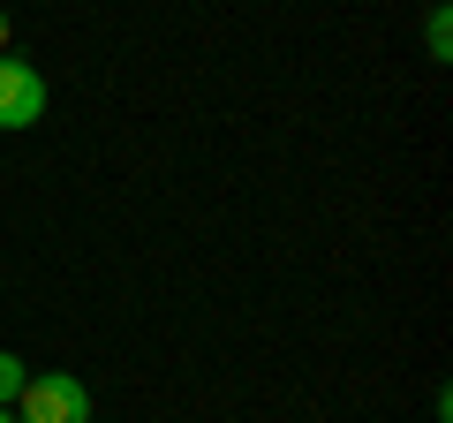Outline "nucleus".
Masks as SVG:
<instances>
[{"mask_svg":"<svg viewBox=\"0 0 453 423\" xmlns=\"http://www.w3.org/2000/svg\"><path fill=\"white\" fill-rule=\"evenodd\" d=\"M31 121H46V76L0 53V129H31Z\"/></svg>","mask_w":453,"mask_h":423,"instance_id":"nucleus-2","label":"nucleus"},{"mask_svg":"<svg viewBox=\"0 0 453 423\" xmlns=\"http://www.w3.org/2000/svg\"><path fill=\"white\" fill-rule=\"evenodd\" d=\"M0 423H16V416H8V408H0Z\"/></svg>","mask_w":453,"mask_h":423,"instance_id":"nucleus-6","label":"nucleus"},{"mask_svg":"<svg viewBox=\"0 0 453 423\" xmlns=\"http://www.w3.org/2000/svg\"><path fill=\"white\" fill-rule=\"evenodd\" d=\"M16 408H23L16 423H91V386L68 371H46V378H23Z\"/></svg>","mask_w":453,"mask_h":423,"instance_id":"nucleus-1","label":"nucleus"},{"mask_svg":"<svg viewBox=\"0 0 453 423\" xmlns=\"http://www.w3.org/2000/svg\"><path fill=\"white\" fill-rule=\"evenodd\" d=\"M23 378H31V371H23V356H8V348H0V408L23 393Z\"/></svg>","mask_w":453,"mask_h":423,"instance_id":"nucleus-4","label":"nucleus"},{"mask_svg":"<svg viewBox=\"0 0 453 423\" xmlns=\"http://www.w3.org/2000/svg\"><path fill=\"white\" fill-rule=\"evenodd\" d=\"M0 53H8V8H0Z\"/></svg>","mask_w":453,"mask_h":423,"instance_id":"nucleus-5","label":"nucleus"},{"mask_svg":"<svg viewBox=\"0 0 453 423\" xmlns=\"http://www.w3.org/2000/svg\"><path fill=\"white\" fill-rule=\"evenodd\" d=\"M423 38H431V61H446V53H453V16H446V8H431Z\"/></svg>","mask_w":453,"mask_h":423,"instance_id":"nucleus-3","label":"nucleus"}]
</instances>
